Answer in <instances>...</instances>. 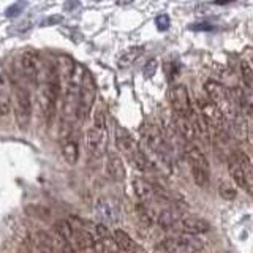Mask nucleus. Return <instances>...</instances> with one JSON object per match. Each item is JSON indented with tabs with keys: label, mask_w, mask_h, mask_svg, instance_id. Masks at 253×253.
Here are the masks:
<instances>
[{
	"label": "nucleus",
	"mask_w": 253,
	"mask_h": 253,
	"mask_svg": "<svg viewBox=\"0 0 253 253\" xmlns=\"http://www.w3.org/2000/svg\"><path fill=\"white\" fill-rule=\"evenodd\" d=\"M241 76H242V81H244L245 87L253 92V67L247 60L241 62Z\"/></svg>",
	"instance_id": "28"
},
{
	"label": "nucleus",
	"mask_w": 253,
	"mask_h": 253,
	"mask_svg": "<svg viewBox=\"0 0 253 253\" xmlns=\"http://www.w3.org/2000/svg\"><path fill=\"white\" fill-rule=\"evenodd\" d=\"M158 249L165 253H201L204 250V244L196 236H172L158 245Z\"/></svg>",
	"instance_id": "3"
},
{
	"label": "nucleus",
	"mask_w": 253,
	"mask_h": 253,
	"mask_svg": "<svg viewBox=\"0 0 253 253\" xmlns=\"http://www.w3.org/2000/svg\"><path fill=\"white\" fill-rule=\"evenodd\" d=\"M106 172L113 180H124L125 179V166L122 158L117 154H109L106 160Z\"/></svg>",
	"instance_id": "18"
},
{
	"label": "nucleus",
	"mask_w": 253,
	"mask_h": 253,
	"mask_svg": "<svg viewBox=\"0 0 253 253\" xmlns=\"http://www.w3.org/2000/svg\"><path fill=\"white\" fill-rule=\"evenodd\" d=\"M116 146L126 158H128V160L131 162V165L136 169H139L142 172H147V171L154 169V165L149 162V158L141 150V147L138 146V142L134 141L125 130H117L116 131Z\"/></svg>",
	"instance_id": "1"
},
{
	"label": "nucleus",
	"mask_w": 253,
	"mask_h": 253,
	"mask_svg": "<svg viewBox=\"0 0 253 253\" xmlns=\"http://www.w3.org/2000/svg\"><path fill=\"white\" fill-rule=\"evenodd\" d=\"M182 217H184V213L180 211H177L176 208H168V209H163L157 215V223L163 229H172Z\"/></svg>",
	"instance_id": "16"
},
{
	"label": "nucleus",
	"mask_w": 253,
	"mask_h": 253,
	"mask_svg": "<svg viewBox=\"0 0 253 253\" xmlns=\"http://www.w3.org/2000/svg\"><path fill=\"white\" fill-rule=\"evenodd\" d=\"M141 54H142V47H130L128 51H125L121 55V59H119V67H121V68L130 67L131 63L139 57Z\"/></svg>",
	"instance_id": "27"
},
{
	"label": "nucleus",
	"mask_w": 253,
	"mask_h": 253,
	"mask_svg": "<svg viewBox=\"0 0 253 253\" xmlns=\"http://www.w3.org/2000/svg\"><path fill=\"white\" fill-rule=\"evenodd\" d=\"M192 171V176L193 180L198 187L206 188L209 185V180H211V169H204V168H190Z\"/></svg>",
	"instance_id": "25"
},
{
	"label": "nucleus",
	"mask_w": 253,
	"mask_h": 253,
	"mask_svg": "<svg viewBox=\"0 0 253 253\" xmlns=\"http://www.w3.org/2000/svg\"><path fill=\"white\" fill-rule=\"evenodd\" d=\"M11 111V95L10 83L5 73H0V116L6 117Z\"/></svg>",
	"instance_id": "17"
},
{
	"label": "nucleus",
	"mask_w": 253,
	"mask_h": 253,
	"mask_svg": "<svg viewBox=\"0 0 253 253\" xmlns=\"http://www.w3.org/2000/svg\"><path fill=\"white\" fill-rule=\"evenodd\" d=\"M155 22H157L158 30H168V27H169V18H168V16H166V14L157 16Z\"/></svg>",
	"instance_id": "32"
},
{
	"label": "nucleus",
	"mask_w": 253,
	"mask_h": 253,
	"mask_svg": "<svg viewBox=\"0 0 253 253\" xmlns=\"http://www.w3.org/2000/svg\"><path fill=\"white\" fill-rule=\"evenodd\" d=\"M93 126L100 130H106V113L101 108H98L93 114Z\"/></svg>",
	"instance_id": "29"
},
{
	"label": "nucleus",
	"mask_w": 253,
	"mask_h": 253,
	"mask_svg": "<svg viewBox=\"0 0 253 253\" xmlns=\"http://www.w3.org/2000/svg\"><path fill=\"white\" fill-rule=\"evenodd\" d=\"M37 250H38V253H54L55 252V242L46 231L37 233Z\"/></svg>",
	"instance_id": "22"
},
{
	"label": "nucleus",
	"mask_w": 253,
	"mask_h": 253,
	"mask_svg": "<svg viewBox=\"0 0 253 253\" xmlns=\"http://www.w3.org/2000/svg\"><path fill=\"white\" fill-rule=\"evenodd\" d=\"M218 195L226 201H234L237 198V187L231 184V182L223 180L218 184Z\"/></svg>",
	"instance_id": "26"
},
{
	"label": "nucleus",
	"mask_w": 253,
	"mask_h": 253,
	"mask_svg": "<svg viewBox=\"0 0 253 253\" xmlns=\"http://www.w3.org/2000/svg\"><path fill=\"white\" fill-rule=\"evenodd\" d=\"M184 155L190 165V168H204L211 169V165L206 154L201 150L200 146H196L195 142H187L184 147Z\"/></svg>",
	"instance_id": "13"
},
{
	"label": "nucleus",
	"mask_w": 253,
	"mask_h": 253,
	"mask_svg": "<svg viewBox=\"0 0 253 253\" xmlns=\"http://www.w3.org/2000/svg\"><path fill=\"white\" fill-rule=\"evenodd\" d=\"M59 239H60V237H59ZM57 252L59 253H76L73 244L68 242V241H63V239H60L59 244H57Z\"/></svg>",
	"instance_id": "31"
},
{
	"label": "nucleus",
	"mask_w": 253,
	"mask_h": 253,
	"mask_svg": "<svg viewBox=\"0 0 253 253\" xmlns=\"http://www.w3.org/2000/svg\"><path fill=\"white\" fill-rule=\"evenodd\" d=\"M85 146L87 150L93 155H101L105 152L106 147V130H100V128H92L87 130L85 133Z\"/></svg>",
	"instance_id": "12"
},
{
	"label": "nucleus",
	"mask_w": 253,
	"mask_h": 253,
	"mask_svg": "<svg viewBox=\"0 0 253 253\" xmlns=\"http://www.w3.org/2000/svg\"><path fill=\"white\" fill-rule=\"evenodd\" d=\"M196 106H198V114L201 116L208 128H215V130L221 128V125L225 122V116L221 114V111L212 101H209L208 98H198Z\"/></svg>",
	"instance_id": "10"
},
{
	"label": "nucleus",
	"mask_w": 253,
	"mask_h": 253,
	"mask_svg": "<svg viewBox=\"0 0 253 253\" xmlns=\"http://www.w3.org/2000/svg\"><path fill=\"white\" fill-rule=\"evenodd\" d=\"M95 213L101 220L103 225L114 226L121 221V208L114 198L101 196L95 203Z\"/></svg>",
	"instance_id": "7"
},
{
	"label": "nucleus",
	"mask_w": 253,
	"mask_h": 253,
	"mask_svg": "<svg viewBox=\"0 0 253 253\" xmlns=\"http://www.w3.org/2000/svg\"><path fill=\"white\" fill-rule=\"evenodd\" d=\"M204 92H206V98L212 101L213 105L221 111V114L225 116V119H233L236 116L237 106L233 100L231 90H229L228 87L211 79V81H206Z\"/></svg>",
	"instance_id": "2"
},
{
	"label": "nucleus",
	"mask_w": 253,
	"mask_h": 253,
	"mask_svg": "<svg viewBox=\"0 0 253 253\" xmlns=\"http://www.w3.org/2000/svg\"><path fill=\"white\" fill-rule=\"evenodd\" d=\"M172 231H177L179 234H185V236H198V234L209 233L211 223L201 217L184 215L176 223V226L172 228Z\"/></svg>",
	"instance_id": "11"
},
{
	"label": "nucleus",
	"mask_w": 253,
	"mask_h": 253,
	"mask_svg": "<svg viewBox=\"0 0 253 253\" xmlns=\"http://www.w3.org/2000/svg\"><path fill=\"white\" fill-rule=\"evenodd\" d=\"M21 70L24 76L27 78V81H30L32 84H38V79L42 76V59H40L38 51L32 49V47H27L24 49L21 54Z\"/></svg>",
	"instance_id": "8"
},
{
	"label": "nucleus",
	"mask_w": 253,
	"mask_h": 253,
	"mask_svg": "<svg viewBox=\"0 0 253 253\" xmlns=\"http://www.w3.org/2000/svg\"><path fill=\"white\" fill-rule=\"evenodd\" d=\"M172 126L176 133L180 138H184L187 142H193L196 138V125L192 122V119H188L185 116L174 114L172 116Z\"/></svg>",
	"instance_id": "14"
},
{
	"label": "nucleus",
	"mask_w": 253,
	"mask_h": 253,
	"mask_svg": "<svg viewBox=\"0 0 253 253\" xmlns=\"http://www.w3.org/2000/svg\"><path fill=\"white\" fill-rule=\"evenodd\" d=\"M62 154H63V158H65V162L68 165H76L78 163V158H79V147H78V142L70 139L67 141L65 144L62 147Z\"/></svg>",
	"instance_id": "23"
},
{
	"label": "nucleus",
	"mask_w": 253,
	"mask_h": 253,
	"mask_svg": "<svg viewBox=\"0 0 253 253\" xmlns=\"http://www.w3.org/2000/svg\"><path fill=\"white\" fill-rule=\"evenodd\" d=\"M133 192L136 195L138 200L146 206H147V203H152L155 200H168L166 192H163L162 188L154 185L152 182L141 179V177L133 180Z\"/></svg>",
	"instance_id": "9"
},
{
	"label": "nucleus",
	"mask_w": 253,
	"mask_h": 253,
	"mask_svg": "<svg viewBox=\"0 0 253 253\" xmlns=\"http://www.w3.org/2000/svg\"><path fill=\"white\" fill-rule=\"evenodd\" d=\"M22 6H24L22 3H18V5H13V6L10 8V10H8L6 16H10V18H11V16H14V14H19V13H21V8H22Z\"/></svg>",
	"instance_id": "33"
},
{
	"label": "nucleus",
	"mask_w": 253,
	"mask_h": 253,
	"mask_svg": "<svg viewBox=\"0 0 253 253\" xmlns=\"http://www.w3.org/2000/svg\"><path fill=\"white\" fill-rule=\"evenodd\" d=\"M113 237H114V242L117 245V249H121L124 252H128V253H131L134 249H136V244L133 242V239L124 231V229H116Z\"/></svg>",
	"instance_id": "21"
},
{
	"label": "nucleus",
	"mask_w": 253,
	"mask_h": 253,
	"mask_svg": "<svg viewBox=\"0 0 253 253\" xmlns=\"http://www.w3.org/2000/svg\"><path fill=\"white\" fill-rule=\"evenodd\" d=\"M157 68H158V62H157V59H150V60L146 62L144 68H142V73H144L146 78H152V76L155 75Z\"/></svg>",
	"instance_id": "30"
},
{
	"label": "nucleus",
	"mask_w": 253,
	"mask_h": 253,
	"mask_svg": "<svg viewBox=\"0 0 253 253\" xmlns=\"http://www.w3.org/2000/svg\"><path fill=\"white\" fill-rule=\"evenodd\" d=\"M14 121L19 130L26 131L32 121V97L24 85L14 87Z\"/></svg>",
	"instance_id": "4"
},
{
	"label": "nucleus",
	"mask_w": 253,
	"mask_h": 253,
	"mask_svg": "<svg viewBox=\"0 0 253 253\" xmlns=\"http://www.w3.org/2000/svg\"><path fill=\"white\" fill-rule=\"evenodd\" d=\"M55 65H57V71H59L60 81L67 84L68 79L71 78V75H73V71H75L78 63H75L71 57H67V55H60Z\"/></svg>",
	"instance_id": "19"
},
{
	"label": "nucleus",
	"mask_w": 253,
	"mask_h": 253,
	"mask_svg": "<svg viewBox=\"0 0 253 253\" xmlns=\"http://www.w3.org/2000/svg\"><path fill=\"white\" fill-rule=\"evenodd\" d=\"M226 166H228V172L231 179L234 180V185L242 188L244 192L247 190V180H245V171L242 168V165L239 162V158L236 157V154L229 155V158L226 160Z\"/></svg>",
	"instance_id": "15"
},
{
	"label": "nucleus",
	"mask_w": 253,
	"mask_h": 253,
	"mask_svg": "<svg viewBox=\"0 0 253 253\" xmlns=\"http://www.w3.org/2000/svg\"><path fill=\"white\" fill-rule=\"evenodd\" d=\"M169 103H171V108L174 109V114L185 116L188 119H192L196 113V111L193 109L192 100H190L188 89L184 84H176V85L171 87Z\"/></svg>",
	"instance_id": "6"
},
{
	"label": "nucleus",
	"mask_w": 253,
	"mask_h": 253,
	"mask_svg": "<svg viewBox=\"0 0 253 253\" xmlns=\"http://www.w3.org/2000/svg\"><path fill=\"white\" fill-rule=\"evenodd\" d=\"M55 233L63 241H71L75 237V228L71 226V223L68 220H59L57 223H55Z\"/></svg>",
	"instance_id": "24"
},
{
	"label": "nucleus",
	"mask_w": 253,
	"mask_h": 253,
	"mask_svg": "<svg viewBox=\"0 0 253 253\" xmlns=\"http://www.w3.org/2000/svg\"><path fill=\"white\" fill-rule=\"evenodd\" d=\"M236 157L239 158V162L245 171V180H247V190H245V192L253 196V163L250 162V158L242 152H236Z\"/></svg>",
	"instance_id": "20"
},
{
	"label": "nucleus",
	"mask_w": 253,
	"mask_h": 253,
	"mask_svg": "<svg viewBox=\"0 0 253 253\" xmlns=\"http://www.w3.org/2000/svg\"><path fill=\"white\" fill-rule=\"evenodd\" d=\"M95 95H97V87H95V81L92 75L85 70L84 78H83V84H81V90H79V97L76 103V116L78 119H85L87 114L90 113V109L93 106L95 101Z\"/></svg>",
	"instance_id": "5"
}]
</instances>
